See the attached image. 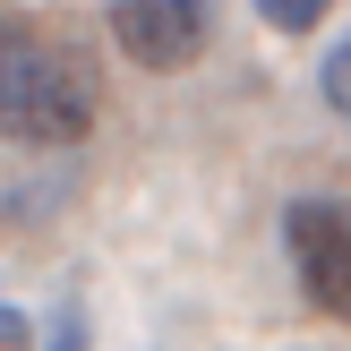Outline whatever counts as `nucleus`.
Instances as JSON below:
<instances>
[{"instance_id":"nucleus-1","label":"nucleus","mask_w":351,"mask_h":351,"mask_svg":"<svg viewBox=\"0 0 351 351\" xmlns=\"http://www.w3.org/2000/svg\"><path fill=\"white\" fill-rule=\"evenodd\" d=\"M95 129V86L51 34L0 17V137L17 146H77Z\"/></svg>"},{"instance_id":"nucleus-2","label":"nucleus","mask_w":351,"mask_h":351,"mask_svg":"<svg viewBox=\"0 0 351 351\" xmlns=\"http://www.w3.org/2000/svg\"><path fill=\"white\" fill-rule=\"evenodd\" d=\"M283 249H291V274H300L308 308L351 326V197H291Z\"/></svg>"},{"instance_id":"nucleus-3","label":"nucleus","mask_w":351,"mask_h":351,"mask_svg":"<svg viewBox=\"0 0 351 351\" xmlns=\"http://www.w3.org/2000/svg\"><path fill=\"white\" fill-rule=\"evenodd\" d=\"M103 26H112L120 60L154 69V77H163V69H197L206 43H215V9H206V0H112Z\"/></svg>"},{"instance_id":"nucleus-4","label":"nucleus","mask_w":351,"mask_h":351,"mask_svg":"<svg viewBox=\"0 0 351 351\" xmlns=\"http://www.w3.org/2000/svg\"><path fill=\"white\" fill-rule=\"evenodd\" d=\"M326 9H335V0H257V17H266L274 34H308V26H326Z\"/></svg>"},{"instance_id":"nucleus-5","label":"nucleus","mask_w":351,"mask_h":351,"mask_svg":"<svg viewBox=\"0 0 351 351\" xmlns=\"http://www.w3.org/2000/svg\"><path fill=\"white\" fill-rule=\"evenodd\" d=\"M317 95H326V103H335V112L351 120V34H343V43L317 60Z\"/></svg>"},{"instance_id":"nucleus-6","label":"nucleus","mask_w":351,"mask_h":351,"mask_svg":"<svg viewBox=\"0 0 351 351\" xmlns=\"http://www.w3.org/2000/svg\"><path fill=\"white\" fill-rule=\"evenodd\" d=\"M43 351H86V317H77V308H60V317H51Z\"/></svg>"},{"instance_id":"nucleus-7","label":"nucleus","mask_w":351,"mask_h":351,"mask_svg":"<svg viewBox=\"0 0 351 351\" xmlns=\"http://www.w3.org/2000/svg\"><path fill=\"white\" fill-rule=\"evenodd\" d=\"M0 351H43V335H34L17 308H0Z\"/></svg>"}]
</instances>
